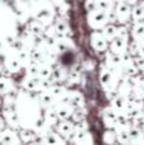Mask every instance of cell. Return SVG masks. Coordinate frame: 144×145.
I'll use <instances>...</instances> for the list:
<instances>
[]
</instances>
